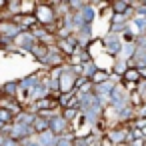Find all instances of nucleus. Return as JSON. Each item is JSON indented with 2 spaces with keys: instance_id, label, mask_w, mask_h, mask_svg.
Wrapping results in <instances>:
<instances>
[{
  "instance_id": "obj_2",
  "label": "nucleus",
  "mask_w": 146,
  "mask_h": 146,
  "mask_svg": "<svg viewBox=\"0 0 146 146\" xmlns=\"http://www.w3.org/2000/svg\"><path fill=\"white\" fill-rule=\"evenodd\" d=\"M60 116H62L66 122L72 124V122L78 118V110H76V108H62V110H60Z\"/></svg>"
},
{
  "instance_id": "obj_1",
  "label": "nucleus",
  "mask_w": 146,
  "mask_h": 146,
  "mask_svg": "<svg viewBox=\"0 0 146 146\" xmlns=\"http://www.w3.org/2000/svg\"><path fill=\"white\" fill-rule=\"evenodd\" d=\"M120 80H122V82H128V84H138L142 78H140V74H138V68H128V70L120 76Z\"/></svg>"
},
{
  "instance_id": "obj_3",
  "label": "nucleus",
  "mask_w": 146,
  "mask_h": 146,
  "mask_svg": "<svg viewBox=\"0 0 146 146\" xmlns=\"http://www.w3.org/2000/svg\"><path fill=\"white\" fill-rule=\"evenodd\" d=\"M126 70H128V64H126L124 60H118V62H114V72H116V74H120V76H122Z\"/></svg>"
}]
</instances>
